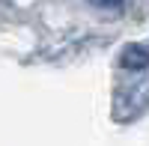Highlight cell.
Returning <instances> with one entry per match:
<instances>
[{
  "mask_svg": "<svg viewBox=\"0 0 149 146\" xmlns=\"http://www.w3.org/2000/svg\"><path fill=\"white\" fill-rule=\"evenodd\" d=\"M149 63V51H143L140 45H128L125 51H122V66H128V69H140Z\"/></svg>",
  "mask_w": 149,
  "mask_h": 146,
  "instance_id": "cell-1",
  "label": "cell"
},
{
  "mask_svg": "<svg viewBox=\"0 0 149 146\" xmlns=\"http://www.w3.org/2000/svg\"><path fill=\"white\" fill-rule=\"evenodd\" d=\"M93 3H113V6H116L119 0H93Z\"/></svg>",
  "mask_w": 149,
  "mask_h": 146,
  "instance_id": "cell-2",
  "label": "cell"
}]
</instances>
